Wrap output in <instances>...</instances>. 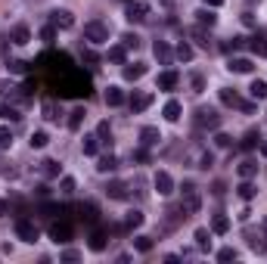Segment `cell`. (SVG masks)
Instances as JSON below:
<instances>
[{"label":"cell","instance_id":"cell-45","mask_svg":"<svg viewBox=\"0 0 267 264\" xmlns=\"http://www.w3.org/2000/svg\"><path fill=\"white\" fill-rule=\"evenodd\" d=\"M13 143V131L10 128H0V149H7Z\"/></svg>","mask_w":267,"mask_h":264},{"label":"cell","instance_id":"cell-44","mask_svg":"<svg viewBox=\"0 0 267 264\" xmlns=\"http://www.w3.org/2000/svg\"><path fill=\"white\" fill-rule=\"evenodd\" d=\"M125 224H128V227H140V224H143V214H140V211H128Z\"/></svg>","mask_w":267,"mask_h":264},{"label":"cell","instance_id":"cell-35","mask_svg":"<svg viewBox=\"0 0 267 264\" xmlns=\"http://www.w3.org/2000/svg\"><path fill=\"white\" fill-rule=\"evenodd\" d=\"M96 153H100V137L96 134L84 137V156H96Z\"/></svg>","mask_w":267,"mask_h":264},{"label":"cell","instance_id":"cell-17","mask_svg":"<svg viewBox=\"0 0 267 264\" xmlns=\"http://www.w3.org/2000/svg\"><path fill=\"white\" fill-rule=\"evenodd\" d=\"M249 50H252L255 56H267V41H264V34L249 37Z\"/></svg>","mask_w":267,"mask_h":264},{"label":"cell","instance_id":"cell-46","mask_svg":"<svg viewBox=\"0 0 267 264\" xmlns=\"http://www.w3.org/2000/svg\"><path fill=\"white\" fill-rule=\"evenodd\" d=\"M214 143H217L221 149H230V146H233V137H230V134H217V137H214Z\"/></svg>","mask_w":267,"mask_h":264},{"label":"cell","instance_id":"cell-34","mask_svg":"<svg viewBox=\"0 0 267 264\" xmlns=\"http://www.w3.org/2000/svg\"><path fill=\"white\" fill-rule=\"evenodd\" d=\"M249 93H252V100H267V81H252Z\"/></svg>","mask_w":267,"mask_h":264},{"label":"cell","instance_id":"cell-41","mask_svg":"<svg viewBox=\"0 0 267 264\" xmlns=\"http://www.w3.org/2000/svg\"><path fill=\"white\" fill-rule=\"evenodd\" d=\"M261 143V137H258V131H249L246 137H242V149H255Z\"/></svg>","mask_w":267,"mask_h":264},{"label":"cell","instance_id":"cell-26","mask_svg":"<svg viewBox=\"0 0 267 264\" xmlns=\"http://www.w3.org/2000/svg\"><path fill=\"white\" fill-rule=\"evenodd\" d=\"M255 174H258V162H252V159L239 162V177H242V180H252Z\"/></svg>","mask_w":267,"mask_h":264},{"label":"cell","instance_id":"cell-39","mask_svg":"<svg viewBox=\"0 0 267 264\" xmlns=\"http://www.w3.org/2000/svg\"><path fill=\"white\" fill-rule=\"evenodd\" d=\"M177 59H180V62H189V59H193V47H189L186 41L177 44Z\"/></svg>","mask_w":267,"mask_h":264},{"label":"cell","instance_id":"cell-15","mask_svg":"<svg viewBox=\"0 0 267 264\" xmlns=\"http://www.w3.org/2000/svg\"><path fill=\"white\" fill-rule=\"evenodd\" d=\"M180 112H183V106L177 100H168L165 109H162V115H165V122H180Z\"/></svg>","mask_w":267,"mask_h":264},{"label":"cell","instance_id":"cell-42","mask_svg":"<svg viewBox=\"0 0 267 264\" xmlns=\"http://www.w3.org/2000/svg\"><path fill=\"white\" fill-rule=\"evenodd\" d=\"M122 44H125V47H128V50H137V47H140V37H137V34H131V31H128V34H122Z\"/></svg>","mask_w":267,"mask_h":264},{"label":"cell","instance_id":"cell-59","mask_svg":"<svg viewBox=\"0 0 267 264\" xmlns=\"http://www.w3.org/2000/svg\"><path fill=\"white\" fill-rule=\"evenodd\" d=\"M125 4H131V0H125Z\"/></svg>","mask_w":267,"mask_h":264},{"label":"cell","instance_id":"cell-36","mask_svg":"<svg viewBox=\"0 0 267 264\" xmlns=\"http://www.w3.org/2000/svg\"><path fill=\"white\" fill-rule=\"evenodd\" d=\"M41 171H44L47 177H59V162H56V159H44V162H41Z\"/></svg>","mask_w":267,"mask_h":264},{"label":"cell","instance_id":"cell-30","mask_svg":"<svg viewBox=\"0 0 267 264\" xmlns=\"http://www.w3.org/2000/svg\"><path fill=\"white\" fill-rule=\"evenodd\" d=\"M125 59H128V47H125V44H122V47H109V62L125 65Z\"/></svg>","mask_w":267,"mask_h":264},{"label":"cell","instance_id":"cell-43","mask_svg":"<svg viewBox=\"0 0 267 264\" xmlns=\"http://www.w3.org/2000/svg\"><path fill=\"white\" fill-rule=\"evenodd\" d=\"M0 118H19L16 106H7V103H0Z\"/></svg>","mask_w":267,"mask_h":264},{"label":"cell","instance_id":"cell-53","mask_svg":"<svg viewBox=\"0 0 267 264\" xmlns=\"http://www.w3.org/2000/svg\"><path fill=\"white\" fill-rule=\"evenodd\" d=\"M193 90H196V93H202V90H205V81H202V75H193Z\"/></svg>","mask_w":267,"mask_h":264},{"label":"cell","instance_id":"cell-9","mask_svg":"<svg viewBox=\"0 0 267 264\" xmlns=\"http://www.w3.org/2000/svg\"><path fill=\"white\" fill-rule=\"evenodd\" d=\"M106 196L109 199H128V183L125 180H109L106 183Z\"/></svg>","mask_w":267,"mask_h":264},{"label":"cell","instance_id":"cell-55","mask_svg":"<svg viewBox=\"0 0 267 264\" xmlns=\"http://www.w3.org/2000/svg\"><path fill=\"white\" fill-rule=\"evenodd\" d=\"M10 71H16V75H22V71H25V62H19V59H13V62H10Z\"/></svg>","mask_w":267,"mask_h":264},{"label":"cell","instance_id":"cell-16","mask_svg":"<svg viewBox=\"0 0 267 264\" xmlns=\"http://www.w3.org/2000/svg\"><path fill=\"white\" fill-rule=\"evenodd\" d=\"M146 75V65L143 62H134V65H125V81H140Z\"/></svg>","mask_w":267,"mask_h":264},{"label":"cell","instance_id":"cell-1","mask_svg":"<svg viewBox=\"0 0 267 264\" xmlns=\"http://www.w3.org/2000/svg\"><path fill=\"white\" fill-rule=\"evenodd\" d=\"M180 208L186 211V218L189 214H196L199 208H202V199H199V190H196V183H183V190H180Z\"/></svg>","mask_w":267,"mask_h":264},{"label":"cell","instance_id":"cell-21","mask_svg":"<svg viewBox=\"0 0 267 264\" xmlns=\"http://www.w3.org/2000/svg\"><path fill=\"white\" fill-rule=\"evenodd\" d=\"M4 93H7L10 100H16V103H25V100H28L25 87H19V84H4Z\"/></svg>","mask_w":267,"mask_h":264},{"label":"cell","instance_id":"cell-37","mask_svg":"<svg viewBox=\"0 0 267 264\" xmlns=\"http://www.w3.org/2000/svg\"><path fill=\"white\" fill-rule=\"evenodd\" d=\"M90 249H93V252H103V249H106V233H103V230H93V233H90Z\"/></svg>","mask_w":267,"mask_h":264},{"label":"cell","instance_id":"cell-7","mask_svg":"<svg viewBox=\"0 0 267 264\" xmlns=\"http://www.w3.org/2000/svg\"><path fill=\"white\" fill-rule=\"evenodd\" d=\"M149 16V4H143V0H131L128 4V22H143Z\"/></svg>","mask_w":267,"mask_h":264},{"label":"cell","instance_id":"cell-57","mask_svg":"<svg viewBox=\"0 0 267 264\" xmlns=\"http://www.w3.org/2000/svg\"><path fill=\"white\" fill-rule=\"evenodd\" d=\"M202 4H205V7H211V10H214V7H221V4H224V0H202Z\"/></svg>","mask_w":267,"mask_h":264},{"label":"cell","instance_id":"cell-38","mask_svg":"<svg viewBox=\"0 0 267 264\" xmlns=\"http://www.w3.org/2000/svg\"><path fill=\"white\" fill-rule=\"evenodd\" d=\"M236 190H239V196H242V199H255V193H258L252 180H242V183L236 186Z\"/></svg>","mask_w":267,"mask_h":264},{"label":"cell","instance_id":"cell-19","mask_svg":"<svg viewBox=\"0 0 267 264\" xmlns=\"http://www.w3.org/2000/svg\"><path fill=\"white\" fill-rule=\"evenodd\" d=\"M152 53H156V59H159L162 65H168V62H171V47H168L165 41H156V47H152Z\"/></svg>","mask_w":267,"mask_h":264},{"label":"cell","instance_id":"cell-22","mask_svg":"<svg viewBox=\"0 0 267 264\" xmlns=\"http://www.w3.org/2000/svg\"><path fill=\"white\" fill-rule=\"evenodd\" d=\"M189 37H193V41H196L199 47H205V50L211 47V37H208V31H205L202 25H199V28H193V31H189Z\"/></svg>","mask_w":267,"mask_h":264},{"label":"cell","instance_id":"cell-50","mask_svg":"<svg viewBox=\"0 0 267 264\" xmlns=\"http://www.w3.org/2000/svg\"><path fill=\"white\" fill-rule=\"evenodd\" d=\"M236 258V249H221L217 252V261H233Z\"/></svg>","mask_w":267,"mask_h":264},{"label":"cell","instance_id":"cell-13","mask_svg":"<svg viewBox=\"0 0 267 264\" xmlns=\"http://www.w3.org/2000/svg\"><path fill=\"white\" fill-rule=\"evenodd\" d=\"M156 84H159V90H174V87L180 84V75H177V71H162Z\"/></svg>","mask_w":267,"mask_h":264},{"label":"cell","instance_id":"cell-31","mask_svg":"<svg viewBox=\"0 0 267 264\" xmlns=\"http://www.w3.org/2000/svg\"><path fill=\"white\" fill-rule=\"evenodd\" d=\"M115 168H118L115 156H103V159L96 162V171H100V174H112V171H115Z\"/></svg>","mask_w":267,"mask_h":264},{"label":"cell","instance_id":"cell-3","mask_svg":"<svg viewBox=\"0 0 267 264\" xmlns=\"http://www.w3.org/2000/svg\"><path fill=\"white\" fill-rule=\"evenodd\" d=\"M16 236H19L22 243H37V239H41V230H37L34 221L19 218V221H16Z\"/></svg>","mask_w":267,"mask_h":264},{"label":"cell","instance_id":"cell-29","mask_svg":"<svg viewBox=\"0 0 267 264\" xmlns=\"http://www.w3.org/2000/svg\"><path fill=\"white\" fill-rule=\"evenodd\" d=\"M246 236H249V246H252L255 252H267V243H264L267 236H264V233H255V230H249Z\"/></svg>","mask_w":267,"mask_h":264},{"label":"cell","instance_id":"cell-54","mask_svg":"<svg viewBox=\"0 0 267 264\" xmlns=\"http://www.w3.org/2000/svg\"><path fill=\"white\" fill-rule=\"evenodd\" d=\"M53 34H56V25H47V28L41 31V37H44V41H53Z\"/></svg>","mask_w":267,"mask_h":264},{"label":"cell","instance_id":"cell-51","mask_svg":"<svg viewBox=\"0 0 267 264\" xmlns=\"http://www.w3.org/2000/svg\"><path fill=\"white\" fill-rule=\"evenodd\" d=\"M81 56H84V62H90V65H96V53H93L90 47H84V50H81Z\"/></svg>","mask_w":267,"mask_h":264},{"label":"cell","instance_id":"cell-6","mask_svg":"<svg viewBox=\"0 0 267 264\" xmlns=\"http://www.w3.org/2000/svg\"><path fill=\"white\" fill-rule=\"evenodd\" d=\"M47 233H50L53 243H68V239H71V224H65V221H53L50 227H47Z\"/></svg>","mask_w":267,"mask_h":264},{"label":"cell","instance_id":"cell-14","mask_svg":"<svg viewBox=\"0 0 267 264\" xmlns=\"http://www.w3.org/2000/svg\"><path fill=\"white\" fill-rule=\"evenodd\" d=\"M50 19H53V25H56V28H71V25H75V16H71L68 10H53V13H50Z\"/></svg>","mask_w":267,"mask_h":264},{"label":"cell","instance_id":"cell-24","mask_svg":"<svg viewBox=\"0 0 267 264\" xmlns=\"http://www.w3.org/2000/svg\"><path fill=\"white\" fill-rule=\"evenodd\" d=\"M217 97H221V103H224V106H242V100H239V97H236V90H230V87H221V93H217Z\"/></svg>","mask_w":267,"mask_h":264},{"label":"cell","instance_id":"cell-8","mask_svg":"<svg viewBox=\"0 0 267 264\" xmlns=\"http://www.w3.org/2000/svg\"><path fill=\"white\" fill-rule=\"evenodd\" d=\"M149 103H152V93H149V90H134V93H131V100H128V106H131L134 112L149 109Z\"/></svg>","mask_w":267,"mask_h":264},{"label":"cell","instance_id":"cell-27","mask_svg":"<svg viewBox=\"0 0 267 264\" xmlns=\"http://www.w3.org/2000/svg\"><path fill=\"white\" fill-rule=\"evenodd\" d=\"M78 211H81V221H87V224H93V221H96V214H100L93 202H81V205H78Z\"/></svg>","mask_w":267,"mask_h":264},{"label":"cell","instance_id":"cell-60","mask_svg":"<svg viewBox=\"0 0 267 264\" xmlns=\"http://www.w3.org/2000/svg\"><path fill=\"white\" fill-rule=\"evenodd\" d=\"M252 4H255V0H252Z\"/></svg>","mask_w":267,"mask_h":264},{"label":"cell","instance_id":"cell-2","mask_svg":"<svg viewBox=\"0 0 267 264\" xmlns=\"http://www.w3.org/2000/svg\"><path fill=\"white\" fill-rule=\"evenodd\" d=\"M84 41H87L90 47L109 44V25H106V22H100V19L87 22V25H84Z\"/></svg>","mask_w":267,"mask_h":264},{"label":"cell","instance_id":"cell-11","mask_svg":"<svg viewBox=\"0 0 267 264\" xmlns=\"http://www.w3.org/2000/svg\"><path fill=\"white\" fill-rule=\"evenodd\" d=\"M227 68H230V71H236V75H249L255 65H252V59H246V56H230Z\"/></svg>","mask_w":267,"mask_h":264},{"label":"cell","instance_id":"cell-10","mask_svg":"<svg viewBox=\"0 0 267 264\" xmlns=\"http://www.w3.org/2000/svg\"><path fill=\"white\" fill-rule=\"evenodd\" d=\"M159 140H162V134H159V128H152V125H146V128H140V143L149 149V146H159Z\"/></svg>","mask_w":267,"mask_h":264},{"label":"cell","instance_id":"cell-4","mask_svg":"<svg viewBox=\"0 0 267 264\" xmlns=\"http://www.w3.org/2000/svg\"><path fill=\"white\" fill-rule=\"evenodd\" d=\"M196 125H199V128H208V131H214V128L221 125L217 109H211V106H199V109H196Z\"/></svg>","mask_w":267,"mask_h":264},{"label":"cell","instance_id":"cell-5","mask_svg":"<svg viewBox=\"0 0 267 264\" xmlns=\"http://www.w3.org/2000/svg\"><path fill=\"white\" fill-rule=\"evenodd\" d=\"M152 186H156L159 196H171L174 193V177L168 171H156V177H152Z\"/></svg>","mask_w":267,"mask_h":264},{"label":"cell","instance_id":"cell-32","mask_svg":"<svg viewBox=\"0 0 267 264\" xmlns=\"http://www.w3.org/2000/svg\"><path fill=\"white\" fill-rule=\"evenodd\" d=\"M47 143H50V134L47 131H34L31 134V149H44Z\"/></svg>","mask_w":267,"mask_h":264},{"label":"cell","instance_id":"cell-48","mask_svg":"<svg viewBox=\"0 0 267 264\" xmlns=\"http://www.w3.org/2000/svg\"><path fill=\"white\" fill-rule=\"evenodd\" d=\"M131 159H134V162H149V153H146V146L134 149V153H131Z\"/></svg>","mask_w":267,"mask_h":264},{"label":"cell","instance_id":"cell-40","mask_svg":"<svg viewBox=\"0 0 267 264\" xmlns=\"http://www.w3.org/2000/svg\"><path fill=\"white\" fill-rule=\"evenodd\" d=\"M134 249L137 252H152V236H134Z\"/></svg>","mask_w":267,"mask_h":264},{"label":"cell","instance_id":"cell-56","mask_svg":"<svg viewBox=\"0 0 267 264\" xmlns=\"http://www.w3.org/2000/svg\"><path fill=\"white\" fill-rule=\"evenodd\" d=\"M10 214V202L7 199H0V218H7Z\"/></svg>","mask_w":267,"mask_h":264},{"label":"cell","instance_id":"cell-20","mask_svg":"<svg viewBox=\"0 0 267 264\" xmlns=\"http://www.w3.org/2000/svg\"><path fill=\"white\" fill-rule=\"evenodd\" d=\"M122 103H125V90L112 84V87L106 90V106H122Z\"/></svg>","mask_w":267,"mask_h":264},{"label":"cell","instance_id":"cell-23","mask_svg":"<svg viewBox=\"0 0 267 264\" xmlns=\"http://www.w3.org/2000/svg\"><path fill=\"white\" fill-rule=\"evenodd\" d=\"M84 115H87V112H84V106L71 109V112H68V128H71V131H78V128H81V122H84Z\"/></svg>","mask_w":267,"mask_h":264},{"label":"cell","instance_id":"cell-52","mask_svg":"<svg viewBox=\"0 0 267 264\" xmlns=\"http://www.w3.org/2000/svg\"><path fill=\"white\" fill-rule=\"evenodd\" d=\"M78 258H81L78 249H65V252H62V261H78Z\"/></svg>","mask_w":267,"mask_h":264},{"label":"cell","instance_id":"cell-18","mask_svg":"<svg viewBox=\"0 0 267 264\" xmlns=\"http://www.w3.org/2000/svg\"><path fill=\"white\" fill-rule=\"evenodd\" d=\"M227 230H230V218H227V214H214L211 218V233H227Z\"/></svg>","mask_w":267,"mask_h":264},{"label":"cell","instance_id":"cell-58","mask_svg":"<svg viewBox=\"0 0 267 264\" xmlns=\"http://www.w3.org/2000/svg\"><path fill=\"white\" fill-rule=\"evenodd\" d=\"M261 156H264V159H267V140H264V143H261Z\"/></svg>","mask_w":267,"mask_h":264},{"label":"cell","instance_id":"cell-28","mask_svg":"<svg viewBox=\"0 0 267 264\" xmlns=\"http://www.w3.org/2000/svg\"><path fill=\"white\" fill-rule=\"evenodd\" d=\"M193 239H196V246H199L202 252H208V249H211V233H208L205 227H199V230L193 233Z\"/></svg>","mask_w":267,"mask_h":264},{"label":"cell","instance_id":"cell-33","mask_svg":"<svg viewBox=\"0 0 267 264\" xmlns=\"http://www.w3.org/2000/svg\"><path fill=\"white\" fill-rule=\"evenodd\" d=\"M96 137H100V143H103V146H109V143H112V128H109V122H100V125H96Z\"/></svg>","mask_w":267,"mask_h":264},{"label":"cell","instance_id":"cell-47","mask_svg":"<svg viewBox=\"0 0 267 264\" xmlns=\"http://www.w3.org/2000/svg\"><path fill=\"white\" fill-rule=\"evenodd\" d=\"M44 118H50V122H53V118H59V115H56V103H53V100H47V103H44Z\"/></svg>","mask_w":267,"mask_h":264},{"label":"cell","instance_id":"cell-49","mask_svg":"<svg viewBox=\"0 0 267 264\" xmlns=\"http://www.w3.org/2000/svg\"><path fill=\"white\" fill-rule=\"evenodd\" d=\"M62 193H65V196L75 193V177H62Z\"/></svg>","mask_w":267,"mask_h":264},{"label":"cell","instance_id":"cell-12","mask_svg":"<svg viewBox=\"0 0 267 264\" xmlns=\"http://www.w3.org/2000/svg\"><path fill=\"white\" fill-rule=\"evenodd\" d=\"M10 41H13L16 47H25V44L31 41V31H28V25H16V28L10 31Z\"/></svg>","mask_w":267,"mask_h":264},{"label":"cell","instance_id":"cell-25","mask_svg":"<svg viewBox=\"0 0 267 264\" xmlns=\"http://www.w3.org/2000/svg\"><path fill=\"white\" fill-rule=\"evenodd\" d=\"M196 22H199V25H202V28H205V25H208V28H211V25H214V22H217V16H214V13H211V7H202V10H199V13H196Z\"/></svg>","mask_w":267,"mask_h":264}]
</instances>
